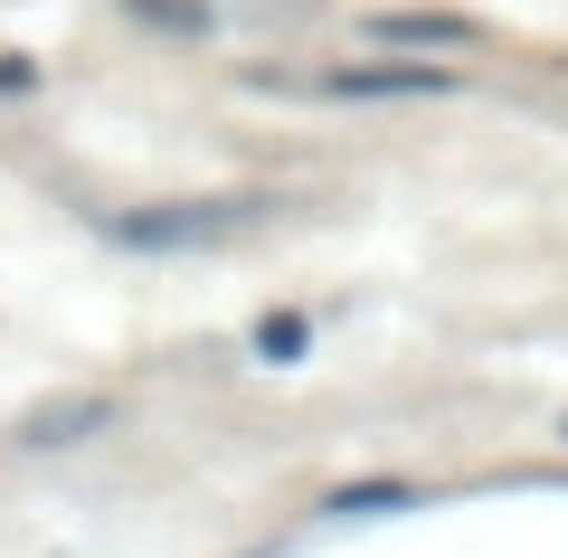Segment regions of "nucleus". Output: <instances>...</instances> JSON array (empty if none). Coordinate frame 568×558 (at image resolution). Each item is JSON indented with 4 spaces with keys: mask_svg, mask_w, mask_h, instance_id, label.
Here are the masks:
<instances>
[{
    "mask_svg": "<svg viewBox=\"0 0 568 558\" xmlns=\"http://www.w3.org/2000/svg\"><path fill=\"white\" fill-rule=\"evenodd\" d=\"M265 200H162V209H123L104 219V237L133 256H181V246H227L237 227H256Z\"/></svg>",
    "mask_w": 568,
    "mask_h": 558,
    "instance_id": "f257e3e1",
    "label": "nucleus"
},
{
    "mask_svg": "<svg viewBox=\"0 0 568 558\" xmlns=\"http://www.w3.org/2000/svg\"><path fill=\"white\" fill-rule=\"evenodd\" d=\"M313 95H332V104H388V95H455V67H417V58H388V67H332V77H313Z\"/></svg>",
    "mask_w": 568,
    "mask_h": 558,
    "instance_id": "f03ea898",
    "label": "nucleus"
},
{
    "mask_svg": "<svg viewBox=\"0 0 568 558\" xmlns=\"http://www.w3.org/2000/svg\"><path fill=\"white\" fill-rule=\"evenodd\" d=\"M369 39H379V48H474L484 29L455 20V10H379V20H369Z\"/></svg>",
    "mask_w": 568,
    "mask_h": 558,
    "instance_id": "7ed1b4c3",
    "label": "nucleus"
},
{
    "mask_svg": "<svg viewBox=\"0 0 568 558\" xmlns=\"http://www.w3.org/2000/svg\"><path fill=\"white\" fill-rule=\"evenodd\" d=\"M95 426H114V398H95V388H85V398H58V407H39V417H20V445H85L95 436Z\"/></svg>",
    "mask_w": 568,
    "mask_h": 558,
    "instance_id": "20e7f679",
    "label": "nucleus"
},
{
    "mask_svg": "<svg viewBox=\"0 0 568 558\" xmlns=\"http://www.w3.org/2000/svg\"><path fill=\"white\" fill-rule=\"evenodd\" d=\"M123 20H142V29H171V39H209V0H123Z\"/></svg>",
    "mask_w": 568,
    "mask_h": 558,
    "instance_id": "39448f33",
    "label": "nucleus"
},
{
    "mask_svg": "<svg viewBox=\"0 0 568 558\" xmlns=\"http://www.w3.org/2000/svg\"><path fill=\"white\" fill-rule=\"evenodd\" d=\"M304 351H313V322L304 313H265L256 322V359H265V369H294Z\"/></svg>",
    "mask_w": 568,
    "mask_h": 558,
    "instance_id": "423d86ee",
    "label": "nucleus"
},
{
    "mask_svg": "<svg viewBox=\"0 0 568 558\" xmlns=\"http://www.w3.org/2000/svg\"><path fill=\"white\" fill-rule=\"evenodd\" d=\"M407 501H417L407 483H342L323 511H332V520H379V511H407Z\"/></svg>",
    "mask_w": 568,
    "mask_h": 558,
    "instance_id": "0eeeda50",
    "label": "nucleus"
},
{
    "mask_svg": "<svg viewBox=\"0 0 568 558\" xmlns=\"http://www.w3.org/2000/svg\"><path fill=\"white\" fill-rule=\"evenodd\" d=\"M29 85H39V67H29L20 48H0V95H29Z\"/></svg>",
    "mask_w": 568,
    "mask_h": 558,
    "instance_id": "6e6552de",
    "label": "nucleus"
}]
</instances>
